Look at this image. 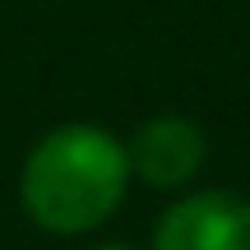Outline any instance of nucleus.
I'll return each mask as SVG.
<instances>
[{
	"label": "nucleus",
	"instance_id": "f03ea898",
	"mask_svg": "<svg viewBox=\"0 0 250 250\" xmlns=\"http://www.w3.org/2000/svg\"><path fill=\"white\" fill-rule=\"evenodd\" d=\"M153 250H250V199L232 190L176 199L158 218Z\"/></svg>",
	"mask_w": 250,
	"mask_h": 250
},
{
	"label": "nucleus",
	"instance_id": "f257e3e1",
	"mask_svg": "<svg viewBox=\"0 0 250 250\" xmlns=\"http://www.w3.org/2000/svg\"><path fill=\"white\" fill-rule=\"evenodd\" d=\"M125 186V144L88 121L46 130L19 167V204L51 236H83L102 227L121 208Z\"/></svg>",
	"mask_w": 250,
	"mask_h": 250
},
{
	"label": "nucleus",
	"instance_id": "7ed1b4c3",
	"mask_svg": "<svg viewBox=\"0 0 250 250\" xmlns=\"http://www.w3.org/2000/svg\"><path fill=\"white\" fill-rule=\"evenodd\" d=\"M204 153H208L204 130L186 116H153L125 144L130 176H139L153 190H181L186 181H195V171L204 167Z\"/></svg>",
	"mask_w": 250,
	"mask_h": 250
},
{
	"label": "nucleus",
	"instance_id": "20e7f679",
	"mask_svg": "<svg viewBox=\"0 0 250 250\" xmlns=\"http://www.w3.org/2000/svg\"><path fill=\"white\" fill-rule=\"evenodd\" d=\"M98 250H130V246H98Z\"/></svg>",
	"mask_w": 250,
	"mask_h": 250
}]
</instances>
